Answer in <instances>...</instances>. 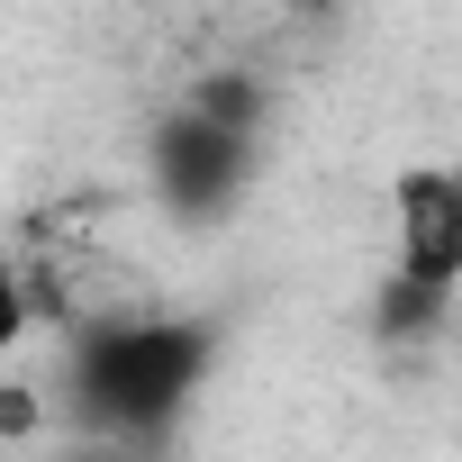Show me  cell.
I'll list each match as a JSON object with an SVG mask.
<instances>
[{
  "mask_svg": "<svg viewBox=\"0 0 462 462\" xmlns=\"http://www.w3.org/2000/svg\"><path fill=\"white\" fill-rule=\"evenodd\" d=\"M390 282L426 300L462 291V163H408L390 181Z\"/></svg>",
  "mask_w": 462,
  "mask_h": 462,
  "instance_id": "obj_2",
  "label": "cell"
},
{
  "mask_svg": "<svg viewBox=\"0 0 462 462\" xmlns=\"http://www.w3.org/2000/svg\"><path fill=\"white\" fill-rule=\"evenodd\" d=\"M245 172H254V136H236V127H208L190 109H172L154 127V190L181 217H217L226 199L245 190Z\"/></svg>",
  "mask_w": 462,
  "mask_h": 462,
  "instance_id": "obj_3",
  "label": "cell"
},
{
  "mask_svg": "<svg viewBox=\"0 0 462 462\" xmlns=\"http://www.w3.org/2000/svg\"><path fill=\"white\" fill-rule=\"evenodd\" d=\"M208 354H217V336H208L199 318H118V327H100V336L73 345L64 399H73V417H82L91 435H109V444L163 435V426L199 399Z\"/></svg>",
  "mask_w": 462,
  "mask_h": 462,
  "instance_id": "obj_1",
  "label": "cell"
},
{
  "mask_svg": "<svg viewBox=\"0 0 462 462\" xmlns=\"http://www.w3.org/2000/svg\"><path fill=\"white\" fill-rule=\"evenodd\" d=\"M444 309H453V300H426V291H408V282H381V336H426Z\"/></svg>",
  "mask_w": 462,
  "mask_h": 462,
  "instance_id": "obj_5",
  "label": "cell"
},
{
  "mask_svg": "<svg viewBox=\"0 0 462 462\" xmlns=\"http://www.w3.org/2000/svg\"><path fill=\"white\" fill-rule=\"evenodd\" d=\"M37 318H46V300H37V282H28L19 263H0V354H19V345L37 336Z\"/></svg>",
  "mask_w": 462,
  "mask_h": 462,
  "instance_id": "obj_4",
  "label": "cell"
}]
</instances>
